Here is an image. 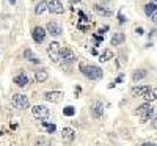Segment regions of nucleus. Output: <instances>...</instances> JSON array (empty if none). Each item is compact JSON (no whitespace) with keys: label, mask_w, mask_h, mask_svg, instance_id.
Listing matches in <instances>:
<instances>
[{"label":"nucleus","mask_w":157,"mask_h":146,"mask_svg":"<svg viewBox=\"0 0 157 146\" xmlns=\"http://www.w3.org/2000/svg\"><path fill=\"white\" fill-rule=\"evenodd\" d=\"M35 146H50V140L46 137H38L35 140Z\"/></svg>","instance_id":"24"},{"label":"nucleus","mask_w":157,"mask_h":146,"mask_svg":"<svg viewBox=\"0 0 157 146\" xmlns=\"http://www.w3.org/2000/svg\"><path fill=\"white\" fill-rule=\"evenodd\" d=\"M32 113H33L35 118L41 119V121H46V119L50 116V112H49V109L46 107V105H38V104L32 109Z\"/></svg>","instance_id":"4"},{"label":"nucleus","mask_w":157,"mask_h":146,"mask_svg":"<svg viewBox=\"0 0 157 146\" xmlns=\"http://www.w3.org/2000/svg\"><path fill=\"white\" fill-rule=\"evenodd\" d=\"M74 2H80V0H71V3H74Z\"/></svg>","instance_id":"34"},{"label":"nucleus","mask_w":157,"mask_h":146,"mask_svg":"<svg viewBox=\"0 0 157 146\" xmlns=\"http://www.w3.org/2000/svg\"><path fill=\"white\" fill-rule=\"evenodd\" d=\"M46 10H49V2H46V0H41V2L35 6V14H43Z\"/></svg>","instance_id":"19"},{"label":"nucleus","mask_w":157,"mask_h":146,"mask_svg":"<svg viewBox=\"0 0 157 146\" xmlns=\"http://www.w3.org/2000/svg\"><path fill=\"white\" fill-rule=\"evenodd\" d=\"M10 2H11L13 5H14V3H16V0H10Z\"/></svg>","instance_id":"33"},{"label":"nucleus","mask_w":157,"mask_h":146,"mask_svg":"<svg viewBox=\"0 0 157 146\" xmlns=\"http://www.w3.org/2000/svg\"><path fill=\"white\" fill-rule=\"evenodd\" d=\"M151 3H154V5H157V0H149Z\"/></svg>","instance_id":"32"},{"label":"nucleus","mask_w":157,"mask_h":146,"mask_svg":"<svg viewBox=\"0 0 157 146\" xmlns=\"http://www.w3.org/2000/svg\"><path fill=\"white\" fill-rule=\"evenodd\" d=\"M152 127L154 129H157V113L154 115V118H152Z\"/></svg>","instance_id":"27"},{"label":"nucleus","mask_w":157,"mask_h":146,"mask_svg":"<svg viewBox=\"0 0 157 146\" xmlns=\"http://www.w3.org/2000/svg\"><path fill=\"white\" fill-rule=\"evenodd\" d=\"M46 30H47V33H50L52 36H60V35H61V32H63L61 25H60L58 22H54V21L47 22V25H46Z\"/></svg>","instance_id":"8"},{"label":"nucleus","mask_w":157,"mask_h":146,"mask_svg":"<svg viewBox=\"0 0 157 146\" xmlns=\"http://www.w3.org/2000/svg\"><path fill=\"white\" fill-rule=\"evenodd\" d=\"M47 79H49V72H47L46 69H41V71H36V72H35V80H36L38 83L46 82Z\"/></svg>","instance_id":"14"},{"label":"nucleus","mask_w":157,"mask_h":146,"mask_svg":"<svg viewBox=\"0 0 157 146\" xmlns=\"http://www.w3.org/2000/svg\"><path fill=\"white\" fill-rule=\"evenodd\" d=\"M60 55H61V58H63V63H66V64H69V63H72V61L75 60L74 52H72L69 47H63Z\"/></svg>","instance_id":"12"},{"label":"nucleus","mask_w":157,"mask_h":146,"mask_svg":"<svg viewBox=\"0 0 157 146\" xmlns=\"http://www.w3.org/2000/svg\"><path fill=\"white\" fill-rule=\"evenodd\" d=\"M47 54H49V57H50V60L54 61V63H58V60L61 58V47H60V44L57 43V41H54V43H50V46H49V49H47Z\"/></svg>","instance_id":"5"},{"label":"nucleus","mask_w":157,"mask_h":146,"mask_svg":"<svg viewBox=\"0 0 157 146\" xmlns=\"http://www.w3.org/2000/svg\"><path fill=\"white\" fill-rule=\"evenodd\" d=\"M44 99L47 102H52V104H58L63 99V93L61 91H47L44 94Z\"/></svg>","instance_id":"9"},{"label":"nucleus","mask_w":157,"mask_h":146,"mask_svg":"<svg viewBox=\"0 0 157 146\" xmlns=\"http://www.w3.org/2000/svg\"><path fill=\"white\" fill-rule=\"evenodd\" d=\"M124 41H126V35H124V33H121V32L113 33V36H112V39H110L112 46H120V44H123Z\"/></svg>","instance_id":"13"},{"label":"nucleus","mask_w":157,"mask_h":146,"mask_svg":"<svg viewBox=\"0 0 157 146\" xmlns=\"http://www.w3.org/2000/svg\"><path fill=\"white\" fill-rule=\"evenodd\" d=\"M11 101H13V105L19 110H25V109H29V105H30L29 98L24 96V94H13Z\"/></svg>","instance_id":"3"},{"label":"nucleus","mask_w":157,"mask_h":146,"mask_svg":"<svg viewBox=\"0 0 157 146\" xmlns=\"http://www.w3.org/2000/svg\"><path fill=\"white\" fill-rule=\"evenodd\" d=\"M91 113H93V116L96 119H99L104 115V105L101 101H93V104H91Z\"/></svg>","instance_id":"11"},{"label":"nucleus","mask_w":157,"mask_h":146,"mask_svg":"<svg viewBox=\"0 0 157 146\" xmlns=\"http://www.w3.org/2000/svg\"><path fill=\"white\" fill-rule=\"evenodd\" d=\"M149 90H151V86H148V85H146V86H134V88H132V94H134V96H141V98H143Z\"/></svg>","instance_id":"17"},{"label":"nucleus","mask_w":157,"mask_h":146,"mask_svg":"<svg viewBox=\"0 0 157 146\" xmlns=\"http://www.w3.org/2000/svg\"><path fill=\"white\" fill-rule=\"evenodd\" d=\"M118 19H120V24H124V21H126V19H124V16L121 14V13L118 14Z\"/></svg>","instance_id":"29"},{"label":"nucleus","mask_w":157,"mask_h":146,"mask_svg":"<svg viewBox=\"0 0 157 146\" xmlns=\"http://www.w3.org/2000/svg\"><path fill=\"white\" fill-rule=\"evenodd\" d=\"M151 19H152V22H154V24L157 25V11H155V13H154V14L151 16Z\"/></svg>","instance_id":"28"},{"label":"nucleus","mask_w":157,"mask_h":146,"mask_svg":"<svg viewBox=\"0 0 157 146\" xmlns=\"http://www.w3.org/2000/svg\"><path fill=\"white\" fill-rule=\"evenodd\" d=\"M110 58H113V52H112L110 49H105V50H104L102 54L99 55V60H101V61H109Z\"/></svg>","instance_id":"22"},{"label":"nucleus","mask_w":157,"mask_h":146,"mask_svg":"<svg viewBox=\"0 0 157 146\" xmlns=\"http://www.w3.org/2000/svg\"><path fill=\"white\" fill-rule=\"evenodd\" d=\"M78 69H80V72L86 79H90V80H99V79H102V75H104L102 69L99 68V66H96V64L80 63V64H78Z\"/></svg>","instance_id":"1"},{"label":"nucleus","mask_w":157,"mask_h":146,"mask_svg":"<svg viewBox=\"0 0 157 146\" xmlns=\"http://www.w3.org/2000/svg\"><path fill=\"white\" fill-rule=\"evenodd\" d=\"M63 115H64V116H74V115H75V109L71 107V105H68V107L63 109Z\"/></svg>","instance_id":"25"},{"label":"nucleus","mask_w":157,"mask_h":146,"mask_svg":"<svg viewBox=\"0 0 157 146\" xmlns=\"http://www.w3.org/2000/svg\"><path fill=\"white\" fill-rule=\"evenodd\" d=\"M32 38H33V41L38 43V44L44 43V39H46V30L38 25V27H35V29L32 30Z\"/></svg>","instance_id":"7"},{"label":"nucleus","mask_w":157,"mask_h":146,"mask_svg":"<svg viewBox=\"0 0 157 146\" xmlns=\"http://www.w3.org/2000/svg\"><path fill=\"white\" fill-rule=\"evenodd\" d=\"M24 58L29 60V61H32V63H39V58L33 54L30 49H25V50H24Z\"/></svg>","instance_id":"21"},{"label":"nucleus","mask_w":157,"mask_h":146,"mask_svg":"<svg viewBox=\"0 0 157 146\" xmlns=\"http://www.w3.org/2000/svg\"><path fill=\"white\" fill-rule=\"evenodd\" d=\"M14 83L17 85V86H25L29 83V77L25 75L24 72H19L16 77H14Z\"/></svg>","instance_id":"15"},{"label":"nucleus","mask_w":157,"mask_h":146,"mask_svg":"<svg viewBox=\"0 0 157 146\" xmlns=\"http://www.w3.org/2000/svg\"><path fill=\"white\" fill-rule=\"evenodd\" d=\"M146 75H148V71L146 69H137L132 74V80L134 82H138V80H141V79H145Z\"/></svg>","instance_id":"20"},{"label":"nucleus","mask_w":157,"mask_h":146,"mask_svg":"<svg viewBox=\"0 0 157 146\" xmlns=\"http://www.w3.org/2000/svg\"><path fill=\"white\" fill-rule=\"evenodd\" d=\"M43 124H44V127H46L49 132H55V129H57L54 124H49V123H46V121H43Z\"/></svg>","instance_id":"26"},{"label":"nucleus","mask_w":157,"mask_h":146,"mask_svg":"<svg viewBox=\"0 0 157 146\" xmlns=\"http://www.w3.org/2000/svg\"><path fill=\"white\" fill-rule=\"evenodd\" d=\"M49 11L52 14H63L64 13V8H63V3L60 0H50L49 2Z\"/></svg>","instance_id":"10"},{"label":"nucleus","mask_w":157,"mask_h":146,"mask_svg":"<svg viewBox=\"0 0 157 146\" xmlns=\"http://www.w3.org/2000/svg\"><path fill=\"white\" fill-rule=\"evenodd\" d=\"M141 146H157V144H154V143H143Z\"/></svg>","instance_id":"31"},{"label":"nucleus","mask_w":157,"mask_h":146,"mask_svg":"<svg viewBox=\"0 0 157 146\" xmlns=\"http://www.w3.org/2000/svg\"><path fill=\"white\" fill-rule=\"evenodd\" d=\"M93 10H94L96 14H99V16H104V17L112 16V11H110V10H107V8H104V6H101V5H94V6H93Z\"/></svg>","instance_id":"16"},{"label":"nucleus","mask_w":157,"mask_h":146,"mask_svg":"<svg viewBox=\"0 0 157 146\" xmlns=\"http://www.w3.org/2000/svg\"><path fill=\"white\" fill-rule=\"evenodd\" d=\"M143 99H145V102H152V101H157V88H151L145 96H143Z\"/></svg>","instance_id":"18"},{"label":"nucleus","mask_w":157,"mask_h":146,"mask_svg":"<svg viewBox=\"0 0 157 146\" xmlns=\"http://www.w3.org/2000/svg\"><path fill=\"white\" fill-rule=\"evenodd\" d=\"M135 113L140 116L141 123H146L148 119L154 118V109H152V105L148 104V102H146V104H143V105H140V107H137Z\"/></svg>","instance_id":"2"},{"label":"nucleus","mask_w":157,"mask_h":146,"mask_svg":"<svg viewBox=\"0 0 157 146\" xmlns=\"http://www.w3.org/2000/svg\"><path fill=\"white\" fill-rule=\"evenodd\" d=\"M74 138H75V130H74V129L64 127V129L61 130V140H63L64 144H71V143L74 141Z\"/></svg>","instance_id":"6"},{"label":"nucleus","mask_w":157,"mask_h":146,"mask_svg":"<svg viewBox=\"0 0 157 146\" xmlns=\"http://www.w3.org/2000/svg\"><path fill=\"white\" fill-rule=\"evenodd\" d=\"M135 32H137V35H143V29H141V27H138Z\"/></svg>","instance_id":"30"},{"label":"nucleus","mask_w":157,"mask_h":146,"mask_svg":"<svg viewBox=\"0 0 157 146\" xmlns=\"http://www.w3.org/2000/svg\"><path fill=\"white\" fill-rule=\"evenodd\" d=\"M157 11V5H154V3H148V5H145V14L146 16H152L154 13Z\"/></svg>","instance_id":"23"}]
</instances>
